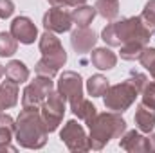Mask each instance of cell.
<instances>
[{"label": "cell", "instance_id": "12", "mask_svg": "<svg viewBox=\"0 0 155 153\" xmlns=\"http://www.w3.org/2000/svg\"><path fill=\"white\" fill-rule=\"evenodd\" d=\"M97 43V34L88 27H78L71 34V45L76 50V54L90 52Z\"/></svg>", "mask_w": 155, "mask_h": 153}, {"label": "cell", "instance_id": "17", "mask_svg": "<svg viewBox=\"0 0 155 153\" xmlns=\"http://www.w3.org/2000/svg\"><path fill=\"white\" fill-rule=\"evenodd\" d=\"M5 77L15 81V83H25L29 79V69L24 61L20 60H11L7 65H5Z\"/></svg>", "mask_w": 155, "mask_h": 153}, {"label": "cell", "instance_id": "25", "mask_svg": "<svg viewBox=\"0 0 155 153\" xmlns=\"http://www.w3.org/2000/svg\"><path fill=\"white\" fill-rule=\"evenodd\" d=\"M144 47H146V45H143V43H124V45H121L119 54H121V58L126 60V61H135V60L141 58Z\"/></svg>", "mask_w": 155, "mask_h": 153}, {"label": "cell", "instance_id": "9", "mask_svg": "<svg viewBox=\"0 0 155 153\" xmlns=\"http://www.w3.org/2000/svg\"><path fill=\"white\" fill-rule=\"evenodd\" d=\"M56 90L65 97V101L71 103V108L76 106L81 99H85L83 97V79L74 70H65L60 76Z\"/></svg>", "mask_w": 155, "mask_h": 153}, {"label": "cell", "instance_id": "14", "mask_svg": "<svg viewBox=\"0 0 155 153\" xmlns=\"http://www.w3.org/2000/svg\"><path fill=\"white\" fill-rule=\"evenodd\" d=\"M90 61L97 70H110L117 63V54L108 47H97L90 52Z\"/></svg>", "mask_w": 155, "mask_h": 153}, {"label": "cell", "instance_id": "5", "mask_svg": "<svg viewBox=\"0 0 155 153\" xmlns=\"http://www.w3.org/2000/svg\"><path fill=\"white\" fill-rule=\"evenodd\" d=\"M38 47L41 52V60H38V63L35 65V72L38 76L54 77L58 74V70L67 63V52L61 41L56 36V33L45 31L40 36Z\"/></svg>", "mask_w": 155, "mask_h": 153}, {"label": "cell", "instance_id": "10", "mask_svg": "<svg viewBox=\"0 0 155 153\" xmlns=\"http://www.w3.org/2000/svg\"><path fill=\"white\" fill-rule=\"evenodd\" d=\"M45 31L51 33H67L72 29V16L69 11H65L63 7H51L41 20Z\"/></svg>", "mask_w": 155, "mask_h": 153}, {"label": "cell", "instance_id": "8", "mask_svg": "<svg viewBox=\"0 0 155 153\" xmlns=\"http://www.w3.org/2000/svg\"><path fill=\"white\" fill-rule=\"evenodd\" d=\"M60 139H61V142L71 151H74V153H81V151H88L90 150L88 135H87L85 128L78 121H74V119L65 122L63 130L60 132Z\"/></svg>", "mask_w": 155, "mask_h": 153}, {"label": "cell", "instance_id": "28", "mask_svg": "<svg viewBox=\"0 0 155 153\" xmlns=\"http://www.w3.org/2000/svg\"><path fill=\"white\" fill-rule=\"evenodd\" d=\"M52 7H78V5H83L87 4V0H47Z\"/></svg>", "mask_w": 155, "mask_h": 153}, {"label": "cell", "instance_id": "4", "mask_svg": "<svg viewBox=\"0 0 155 153\" xmlns=\"http://www.w3.org/2000/svg\"><path fill=\"white\" fill-rule=\"evenodd\" d=\"M88 144L90 150L101 151L112 139H121L126 132V121L117 112H101L88 124Z\"/></svg>", "mask_w": 155, "mask_h": 153}, {"label": "cell", "instance_id": "7", "mask_svg": "<svg viewBox=\"0 0 155 153\" xmlns=\"http://www.w3.org/2000/svg\"><path fill=\"white\" fill-rule=\"evenodd\" d=\"M51 90H54L52 77L36 74V77L29 81L22 92V108H40Z\"/></svg>", "mask_w": 155, "mask_h": 153}, {"label": "cell", "instance_id": "27", "mask_svg": "<svg viewBox=\"0 0 155 153\" xmlns=\"http://www.w3.org/2000/svg\"><path fill=\"white\" fill-rule=\"evenodd\" d=\"M141 97H143V105L150 106L155 110V81H146L144 88L141 90Z\"/></svg>", "mask_w": 155, "mask_h": 153}, {"label": "cell", "instance_id": "24", "mask_svg": "<svg viewBox=\"0 0 155 153\" xmlns=\"http://www.w3.org/2000/svg\"><path fill=\"white\" fill-rule=\"evenodd\" d=\"M15 137V119L0 112V142H11Z\"/></svg>", "mask_w": 155, "mask_h": 153}, {"label": "cell", "instance_id": "3", "mask_svg": "<svg viewBox=\"0 0 155 153\" xmlns=\"http://www.w3.org/2000/svg\"><path fill=\"white\" fill-rule=\"evenodd\" d=\"M148 77L141 72H132L128 79H124L123 83H117L108 86V90L105 92L103 96V101H105V108L110 110V112H117V114H123L126 112L134 103H135V97L141 94V90L144 88Z\"/></svg>", "mask_w": 155, "mask_h": 153}, {"label": "cell", "instance_id": "15", "mask_svg": "<svg viewBox=\"0 0 155 153\" xmlns=\"http://www.w3.org/2000/svg\"><path fill=\"white\" fill-rule=\"evenodd\" d=\"M135 126L141 133H152L155 128V110L139 103L135 106V115H134Z\"/></svg>", "mask_w": 155, "mask_h": 153}, {"label": "cell", "instance_id": "30", "mask_svg": "<svg viewBox=\"0 0 155 153\" xmlns=\"http://www.w3.org/2000/svg\"><path fill=\"white\" fill-rule=\"evenodd\" d=\"M146 141H148V151L155 153V132H152V133L146 137Z\"/></svg>", "mask_w": 155, "mask_h": 153}, {"label": "cell", "instance_id": "20", "mask_svg": "<svg viewBox=\"0 0 155 153\" xmlns=\"http://www.w3.org/2000/svg\"><path fill=\"white\" fill-rule=\"evenodd\" d=\"M71 110H72V114L76 115L78 119H81L87 126H88V124L94 121V117L97 115V108H96L88 99H81L76 106H72Z\"/></svg>", "mask_w": 155, "mask_h": 153}, {"label": "cell", "instance_id": "6", "mask_svg": "<svg viewBox=\"0 0 155 153\" xmlns=\"http://www.w3.org/2000/svg\"><path fill=\"white\" fill-rule=\"evenodd\" d=\"M40 114H41V119H43L49 133L56 132L65 115V97L58 90H51L40 106Z\"/></svg>", "mask_w": 155, "mask_h": 153}, {"label": "cell", "instance_id": "21", "mask_svg": "<svg viewBox=\"0 0 155 153\" xmlns=\"http://www.w3.org/2000/svg\"><path fill=\"white\" fill-rule=\"evenodd\" d=\"M94 7H96V13L108 22L116 20L119 15V0H96Z\"/></svg>", "mask_w": 155, "mask_h": 153}, {"label": "cell", "instance_id": "19", "mask_svg": "<svg viewBox=\"0 0 155 153\" xmlns=\"http://www.w3.org/2000/svg\"><path fill=\"white\" fill-rule=\"evenodd\" d=\"M108 86H110V83L103 74H94L87 79V92L92 97H103L105 92L108 90Z\"/></svg>", "mask_w": 155, "mask_h": 153}, {"label": "cell", "instance_id": "31", "mask_svg": "<svg viewBox=\"0 0 155 153\" xmlns=\"http://www.w3.org/2000/svg\"><path fill=\"white\" fill-rule=\"evenodd\" d=\"M4 74H5V67H4V65L0 63V77L4 76Z\"/></svg>", "mask_w": 155, "mask_h": 153}, {"label": "cell", "instance_id": "11", "mask_svg": "<svg viewBox=\"0 0 155 153\" xmlns=\"http://www.w3.org/2000/svg\"><path fill=\"white\" fill-rule=\"evenodd\" d=\"M9 33L24 45H31L38 38V29L29 16H16L11 22Z\"/></svg>", "mask_w": 155, "mask_h": 153}, {"label": "cell", "instance_id": "26", "mask_svg": "<svg viewBox=\"0 0 155 153\" xmlns=\"http://www.w3.org/2000/svg\"><path fill=\"white\" fill-rule=\"evenodd\" d=\"M139 61H141V65L152 74L155 81V49L153 47H144V50H143V54H141V58H139Z\"/></svg>", "mask_w": 155, "mask_h": 153}, {"label": "cell", "instance_id": "23", "mask_svg": "<svg viewBox=\"0 0 155 153\" xmlns=\"http://www.w3.org/2000/svg\"><path fill=\"white\" fill-rule=\"evenodd\" d=\"M18 50V40L11 33H0V58H11Z\"/></svg>", "mask_w": 155, "mask_h": 153}, {"label": "cell", "instance_id": "22", "mask_svg": "<svg viewBox=\"0 0 155 153\" xmlns=\"http://www.w3.org/2000/svg\"><path fill=\"white\" fill-rule=\"evenodd\" d=\"M139 20L144 25V29L153 36L155 34V0H148L144 4V9L139 15Z\"/></svg>", "mask_w": 155, "mask_h": 153}, {"label": "cell", "instance_id": "29", "mask_svg": "<svg viewBox=\"0 0 155 153\" xmlns=\"http://www.w3.org/2000/svg\"><path fill=\"white\" fill-rule=\"evenodd\" d=\"M15 13V4L13 0H0V18H9Z\"/></svg>", "mask_w": 155, "mask_h": 153}, {"label": "cell", "instance_id": "2", "mask_svg": "<svg viewBox=\"0 0 155 153\" xmlns=\"http://www.w3.org/2000/svg\"><path fill=\"white\" fill-rule=\"evenodd\" d=\"M150 38H152V34L144 29L139 16H130V18H123V20H117V22L112 20L101 31V40L108 47H121L124 43L148 45Z\"/></svg>", "mask_w": 155, "mask_h": 153}, {"label": "cell", "instance_id": "1", "mask_svg": "<svg viewBox=\"0 0 155 153\" xmlns=\"http://www.w3.org/2000/svg\"><path fill=\"white\" fill-rule=\"evenodd\" d=\"M49 130L40 108H22L15 121V141L25 150H40L47 144Z\"/></svg>", "mask_w": 155, "mask_h": 153}, {"label": "cell", "instance_id": "18", "mask_svg": "<svg viewBox=\"0 0 155 153\" xmlns=\"http://www.w3.org/2000/svg\"><path fill=\"white\" fill-rule=\"evenodd\" d=\"M96 15H97V13H96V7L87 5V4L74 7V9H72V13H71L72 22L76 24L78 27H88V25L92 24V20H94V16H96Z\"/></svg>", "mask_w": 155, "mask_h": 153}, {"label": "cell", "instance_id": "13", "mask_svg": "<svg viewBox=\"0 0 155 153\" xmlns=\"http://www.w3.org/2000/svg\"><path fill=\"white\" fill-rule=\"evenodd\" d=\"M119 146L128 153H146L148 151V141H146V137L141 132H135V130L124 132L121 135Z\"/></svg>", "mask_w": 155, "mask_h": 153}, {"label": "cell", "instance_id": "16", "mask_svg": "<svg viewBox=\"0 0 155 153\" xmlns=\"http://www.w3.org/2000/svg\"><path fill=\"white\" fill-rule=\"evenodd\" d=\"M18 83L11 81V79H5L0 83V112L4 110H9L13 106H16L18 103Z\"/></svg>", "mask_w": 155, "mask_h": 153}]
</instances>
